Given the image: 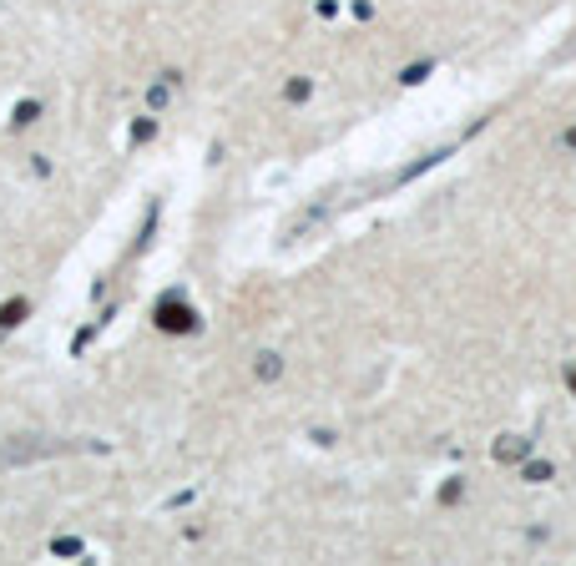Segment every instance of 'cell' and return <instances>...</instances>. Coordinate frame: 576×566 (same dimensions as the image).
<instances>
[{
    "label": "cell",
    "mask_w": 576,
    "mask_h": 566,
    "mask_svg": "<svg viewBox=\"0 0 576 566\" xmlns=\"http://www.w3.org/2000/svg\"><path fill=\"white\" fill-rule=\"evenodd\" d=\"M157 323H162L167 334H182V329H192V309H182V303H162V309H157Z\"/></svg>",
    "instance_id": "cell-1"
},
{
    "label": "cell",
    "mask_w": 576,
    "mask_h": 566,
    "mask_svg": "<svg viewBox=\"0 0 576 566\" xmlns=\"http://www.w3.org/2000/svg\"><path fill=\"white\" fill-rule=\"evenodd\" d=\"M566 142H571V147H576V132H571V137H566Z\"/></svg>",
    "instance_id": "cell-2"
},
{
    "label": "cell",
    "mask_w": 576,
    "mask_h": 566,
    "mask_svg": "<svg viewBox=\"0 0 576 566\" xmlns=\"http://www.w3.org/2000/svg\"><path fill=\"white\" fill-rule=\"evenodd\" d=\"M571 390H576V375H571Z\"/></svg>",
    "instance_id": "cell-3"
}]
</instances>
